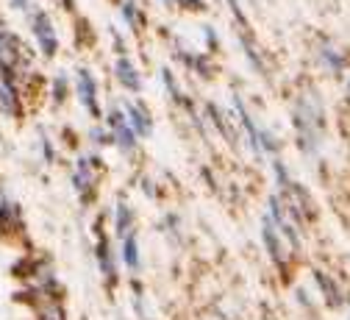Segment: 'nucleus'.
<instances>
[{"instance_id":"obj_1","label":"nucleus","mask_w":350,"mask_h":320,"mask_svg":"<svg viewBox=\"0 0 350 320\" xmlns=\"http://www.w3.org/2000/svg\"><path fill=\"white\" fill-rule=\"evenodd\" d=\"M28 23H31V34L36 39V48L45 59H53L59 53V34H56V25L51 20V14L39 6H31L28 12Z\"/></svg>"},{"instance_id":"obj_2","label":"nucleus","mask_w":350,"mask_h":320,"mask_svg":"<svg viewBox=\"0 0 350 320\" xmlns=\"http://www.w3.org/2000/svg\"><path fill=\"white\" fill-rule=\"evenodd\" d=\"M78 98L92 114L100 112L98 109V81H95V75L90 70H78Z\"/></svg>"},{"instance_id":"obj_3","label":"nucleus","mask_w":350,"mask_h":320,"mask_svg":"<svg viewBox=\"0 0 350 320\" xmlns=\"http://www.w3.org/2000/svg\"><path fill=\"white\" fill-rule=\"evenodd\" d=\"M114 75H117V81H120L125 89H131V93H139V89H142L139 70L134 67V62H131L128 56H120V59L114 62Z\"/></svg>"},{"instance_id":"obj_4","label":"nucleus","mask_w":350,"mask_h":320,"mask_svg":"<svg viewBox=\"0 0 350 320\" xmlns=\"http://www.w3.org/2000/svg\"><path fill=\"white\" fill-rule=\"evenodd\" d=\"M109 125L114 131V140L122 145V148H131L134 145V128L128 125V117L122 112H111L109 114Z\"/></svg>"},{"instance_id":"obj_5","label":"nucleus","mask_w":350,"mask_h":320,"mask_svg":"<svg viewBox=\"0 0 350 320\" xmlns=\"http://www.w3.org/2000/svg\"><path fill=\"white\" fill-rule=\"evenodd\" d=\"M120 14H122L125 25L134 31V34L142 31V25H145V12L139 9L137 0H120Z\"/></svg>"},{"instance_id":"obj_6","label":"nucleus","mask_w":350,"mask_h":320,"mask_svg":"<svg viewBox=\"0 0 350 320\" xmlns=\"http://www.w3.org/2000/svg\"><path fill=\"white\" fill-rule=\"evenodd\" d=\"M320 59H323V64H325L334 75H339V73L345 70V64H347V56H345V53H339L336 48H331V45H325V48L320 51Z\"/></svg>"},{"instance_id":"obj_7","label":"nucleus","mask_w":350,"mask_h":320,"mask_svg":"<svg viewBox=\"0 0 350 320\" xmlns=\"http://www.w3.org/2000/svg\"><path fill=\"white\" fill-rule=\"evenodd\" d=\"M125 114H128V120H131V125H134V131H137V134H148V131H150V123H148L150 117H148V112H145L142 106L128 103Z\"/></svg>"},{"instance_id":"obj_8","label":"nucleus","mask_w":350,"mask_h":320,"mask_svg":"<svg viewBox=\"0 0 350 320\" xmlns=\"http://www.w3.org/2000/svg\"><path fill=\"white\" fill-rule=\"evenodd\" d=\"M265 243H267V248H270L273 259H278V262H281V254H284V248L278 245V237H275V228H273V223H270V220L265 223Z\"/></svg>"},{"instance_id":"obj_9","label":"nucleus","mask_w":350,"mask_h":320,"mask_svg":"<svg viewBox=\"0 0 350 320\" xmlns=\"http://www.w3.org/2000/svg\"><path fill=\"white\" fill-rule=\"evenodd\" d=\"M122 259H125L128 267H137V264H139V256H137V240H134V237H128V240H125Z\"/></svg>"},{"instance_id":"obj_10","label":"nucleus","mask_w":350,"mask_h":320,"mask_svg":"<svg viewBox=\"0 0 350 320\" xmlns=\"http://www.w3.org/2000/svg\"><path fill=\"white\" fill-rule=\"evenodd\" d=\"M226 6H228V9H231V14L237 17L239 28H250V23H247V14H245V9H242V0H226Z\"/></svg>"},{"instance_id":"obj_11","label":"nucleus","mask_w":350,"mask_h":320,"mask_svg":"<svg viewBox=\"0 0 350 320\" xmlns=\"http://www.w3.org/2000/svg\"><path fill=\"white\" fill-rule=\"evenodd\" d=\"M175 6H181L184 12H206V0H175Z\"/></svg>"},{"instance_id":"obj_12","label":"nucleus","mask_w":350,"mask_h":320,"mask_svg":"<svg viewBox=\"0 0 350 320\" xmlns=\"http://www.w3.org/2000/svg\"><path fill=\"white\" fill-rule=\"evenodd\" d=\"M53 93H56L59 101H64V95H67V78H64V73L56 75V81H53Z\"/></svg>"},{"instance_id":"obj_13","label":"nucleus","mask_w":350,"mask_h":320,"mask_svg":"<svg viewBox=\"0 0 350 320\" xmlns=\"http://www.w3.org/2000/svg\"><path fill=\"white\" fill-rule=\"evenodd\" d=\"M31 6H33V0H12V9L14 12H23V14H28Z\"/></svg>"},{"instance_id":"obj_14","label":"nucleus","mask_w":350,"mask_h":320,"mask_svg":"<svg viewBox=\"0 0 350 320\" xmlns=\"http://www.w3.org/2000/svg\"><path fill=\"white\" fill-rule=\"evenodd\" d=\"M203 36H206V42H208V48H217V36H214V28H211V25L203 28Z\"/></svg>"},{"instance_id":"obj_15","label":"nucleus","mask_w":350,"mask_h":320,"mask_svg":"<svg viewBox=\"0 0 350 320\" xmlns=\"http://www.w3.org/2000/svg\"><path fill=\"white\" fill-rule=\"evenodd\" d=\"M64 3V12H75V0H62Z\"/></svg>"},{"instance_id":"obj_16","label":"nucleus","mask_w":350,"mask_h":320,"mask_svg":"<svg viewBox=\"0 0 350 320\" xmlns=\"http://www.w3.org/2000/svg\"><path fill=\"white\" fill-rule=\"evenodd\" d=\"M161 3H164L167 9H172V6H175V0H161Z\"/></svg>"}]
</instances>
